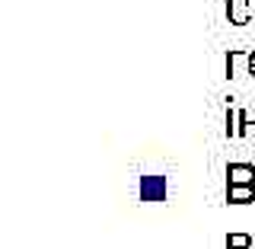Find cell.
I'll use <instances>...</instances> for the list:
<instances>
[{"label": "cell", "instance_id": "1", "mask_svg": "<svg viewBox=\"0 0 255 249\" xmlns=\"http://www.w3.org/2000/svg\"><path fill=\"white\" fill-rule=\"evenodd\" d=\"M230 26H249L255 19V0H227Z\"/></svg>", "mask_w": 255, "mask_h": 249}, {"label": "cell", "instance_id": "2", "mask_svg": "<svg viewBox=\"0 0 255 249\" xmlns=\"http://www.w3.org/2000/svg\"><path fill=\"white\" fill-rule=\"evenodd\" d=\"M252 70V51H227V77L239 80Z\"/></svg>", "mask_w": 255, "mask_h": 249}, {"label": "cell", "instance_id": "3", "mask_svg": "<svg viewBox=\"0 0 255 249\" xmlns=\"http://www.w3.org/2000/svg\"><path fill=\"white\" fill-rule=\"evenodd\" d=\"M227 186H255V166L252 163H230Z\"/></svg>", "mask_w": 255, "mask_h": 249}, {"label": "cell", "instance_id": "4", "mask_svg": "<svg viewBox=\"0 0 255 249\" xmlns=\"http://www.w3.org/2000/svg\"><path fill=\"white\" fill-rule=\"evenodd\" d=\"M227 202L230 205H249V202H255V186H227Z\"/></svg>", "mask_w": 255, "mask_h": 249}, {"label": "cell", "instance_id": "5", "mask_svg": "<svg viewBox=\"0 0 255 249\" xmlns=\"http://www.w3.org/2000/svg\"><path fill=\"white\" fill-rule=\"evenodd\" d=\"M227 138H243V109H227Z\"/></svg>", "mask_w": 255, "mask_h": 249}, {"label": "cell", "instance_id": "6", "mask_svg": "<svg viewBox=\"0 0 255 249\" xmlns=\"http://www.w3.org/2000/svg\"><path fill=\"white\" fill-rule=\"evenodd\" d=\"M227 249H252V237L249 234H230L227 237Z\"/></svg>", "mask_w": 255, "mask_h": 249}, {"label": "cell", "instance_id": "7", "mask_svg": "<svg viewBox=\"0 0 255 249\" xmlns=\"http://www.w3.org/2000/svg\"><path fill=\"white\" fill-rule=\"evenodd\" d=\"M243 138H255V109H243Z\"/></svg>", "mask_w": 255, "mask_h": 249}, {"label": "cell", "instance_id": "8", "mask_svg": "<svg viewBox=\"0 0 255 249\" xmlns=\"http://www.w3.org/2000/svg\"><path fill=\"white\" fill-rule=\"evenodd\" d=\"M252 67H255V48H252Z\"/></svg>", "mask_w": 255, "mask_h": 249}, {"label": "cell", "instance_id": "9", "mask_svg": "<svg viewBox=\"0 0 255 249\" xmlns=\"http://www.w3.org/2000/svg\"><path fill=\"white\" fill-rule=\"evenodd\" d=\"M249 77H255V67H252V70H249Z\"/></svg>", "mask_w": 255, "mask_h": 249}]
</instances>
